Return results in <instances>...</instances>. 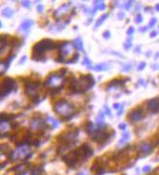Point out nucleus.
Segmentation results:
<instances>
[{"instance_id":"1","label":"nucleus","mask_w":159,"mask_h":175,"mask_svg":"<svg viewBox=\"0 0 159 175\" xmlns=\"http://www.w3.org/2000/svg\"><path fill=\"white\" fill-rule=\"evenodd\" d=\"M59 45V43H55L52 40L49 39H44V40H41L40 41L36 42L35 44H33L32 46V53H31V58L32 60H36V61H41V60H44L43 58L44 57V54L48 50H52V49H55L57 48Z\"/></svg>"},{"instance_id":"2","label":"nucleus","mask_w":159,"mask_h":175,"mask_svg":"<svg viewBox=\"0 0 159 175\" xmlns=\"http://www.w3.org/2000/svg\"><path fill=\"white\" fill-rule=\"evenodd\" d=\"M74 110H75V107L68 100H66L64 98L58 100L53 105V111L57 115H59L60 119L62 121H69V120H71L73 118V116L75 115L74 114Z\"/></svg>"},{"instance_id":"3","label":"nucleus","mask_w":159,"mask_h":175,"mask_svg":"<svg viewBox=\"0 0 159 175\" xmlns=\"http://www.w3.org/2000/svg\"><path fill=\"white\" fill-rule=\"evenodd\" d=\"M40 83L36 81H27L25 83V94L30 97L33 103H38L39 100Z\"/></svg>"},{"instance_id":"4","label":"nucleus","mask_w":159,"mask_h":175,"mask_svg":"<svg viewBox=\"0 0 159 175\" xmlns=\"http://www.w3.org/2000/svg\"><path fill=\"white\" fill-rule=\"evenodd\" d=\"M31 153L29 145H20L17 147L15 151H12L8 155V158L10 161H15L19 159H28L30 158Z\"/></svg>"},{"instance_id":"5","label":"nucleus","mask_w":159,"mask_h":175,"mask_svg":"<svg viewBox=\"0 0 159 175\" xmlns=\"http://www.w3.org/2000/svg\"><path fill=\"white\" fill-rule=\"evenodd\" d=\"M114 135H116L115 132H113V131L109 132L107 129L101 127V128H98V129H95L94 133L90 136V138L93 142H96L97 144H105Z\"/></svg>"},{"instance_id":"6","label":"nucleus","mask_w":159,"mask_h":175,"mask_svg":"<svg viewBox=\"0 0 159 175\" xmlns=\"http://www.w3.org/2000/svg\"><path fill=\"white\" fill-rule=\"evenodd\" d=\"M59 48V56H58V60L57 62L60 63H66V57H68L70 54L73 52V45L72 43H70L69 41H63L62 43H59L58 45Z\"/></svg>"},{"instance_id":"7","label":"nucleus","mask_w":159,"mask_h":175,"mask_svg":"<svg viewBox=\"0 0 159 175\" xmlns=\"http://www.w3.org/2000/svg\"><path fill=\"white\" fill-rule=\"evenodd\" d=\"M78 81H79V85L82 93H85V92L89 91L95 84V81H94V79H93L91 74H84V75H82L80 77V80H78Z\"/></svg>"},{"instance_id":"8","label":"nucleus","mask_w":159,"mask_h":175,"mask_svg":"<svg viewBox=\"0 0 159 175\" xmlns=\"http://www.w3.org/2000/svg\"><path fill=\"white\" fill-rule=\"evenodd\" d=\"M15 86H16V82L14 79H12L10 77H6L5 79H3L2 85H1V99L7 96L13 91Z\"/></svg>"},{"instance_id":"9","label":"nucleus","mask_w":159,"mask_h":175,"mask_svg":"<svg viewBox=\"0 0 159 175\" xmlns=\"http://www.w3.org/2000/svg\"><path fill=\"white\" fill-rule=\"evenodd\" d=\"M44 85L46 87H50L51 90L53 89H62V85H63V77H60L57 75H54L53 73H51L49 76L46 78Z\"/></svg>"},{"instance_id":"10","label":"nucleus","mask_w":159,"mask_h":175,"mask_svg":"<svg viewBox=\"0 0 159 175\" xmlns=\"http://www.w3.org/2000/svg\"><path fill=\"white\" fill-rule=\"evenodd\" d=\"M48 124L47 121L44 120L41 116H34L31 120H30V129L32 131H43L45 130L44 128H47Z\"/></svg>"},{"instance_id":"11","label":"nucleus","mask_w":159,"mask_h":175,"mask_svg":"<svg viewBox=\"0 0 159 175\" xmlns=\"http://www.w3.org/2000/svg\"><path fill=\"white\" fill-rule=\"evenodd\" d=\"M143 116H144V113H143L142 109L140 107H138V108H135L134 110H132L130 112L128 118H129L132 122L137 123V122H139L143 118Z\"/></svg>"},{"instance_id":"12","label":"nucleus","mask_w":159,"mask_h":175,"mask_svg":"<svg viewBox=\"0 0 159 175\" xmlns=\"http://www.w3.org/2000/svg\"><path fill=\"white\" fill-rule=\"evenodd\" d=\"M71 6H72V2L65 3V4L61 5L59 8H57L56 10L54 11V13H53V17H54L55 19L62 18L64 15H66V14L69 12V9H70Z\"/></svg>"},{"instance_id":"13","label":"nucleus","mask_w":159,"mask_h":175,"mask_svg":"<svg viewBox=\"0 0 159 175\" xmlns=\"http://www.w3.org/2000/svg\"><path fill=\"white\" fill-rule=\"evenodd\" d=\"M146 107L151 113H158L159 112V96L155 98L149 99L146 103Z\"/></svg>"},{"instance_id":"14","label":"nucleus","mask_w":159,"mask_h":175,"mask_svg":"<svg viewBox=\"0 0 159 175\" xmlns=\"http://www.w3.org/2000/svg\"><path fill=\"white\" fill-rule=\"evenodd\" d=\"M125 84V80H123V79H115V80H112V81H110V83L108 84V86L106 87V89L110 91V89H116V88H118V87H121V86H123Z\"/></svg>"},{"instance_id":"15","label":"nucleus","mask_w":159,"mask_h":175,"mask_svg":"<svg viewBox=\"0 0 159 175\" xmlns=\"http://www.w3.org/2000/svg\"><path fill=\"white\" fill-rule=\"evenodd\" d=\"M153 150V146L149 143H144L139 147V151L143 155H149Z\"/></svg>"},{"instance_id":"16","label":"nucleus","mask_w":159,"mask_h":175,"mask_svg":"<svg viewBox=\"0 0 159 175\" xmlns=\"http://www.w3.org/2000/svg\"><path fill=\"white\" fill-rule=\"evenodd\" d=\"M33 24H34V22H33V20H31V19L25 20L20 25V31H28Z\"/></svg>"},{"instance_id":"17","label":"nucleus","mask_w":159,"mask_h":175,"mask_svg":"<svg viewBox=\"0 0 159 175\" xmlns=\"http://www.w3.org/2000/svg\"><path fill=\"white\" fill-rule=\"evenodd\" d=\"M96 124H97V126H98V128H101V127H103V126H105L106 124H105V119H104V113L102 112V111H100L99 114L96 116Z\"/></svg>"},{"instance_id":"18","label":"nucleus","mask_w":159,"mask_h":175,"mask_svg":"<svg viewBox=\"0 0 159 175\" xmlns=\"http://www.w3.org/2000/svg\"><path fill=\"white\" fill-rule=\"evenodd\" d=\"M74 47L77 50H81V51H84L85 50V48H84V42H83L82 39L80 37L77 38V39H75V41H74Z\"/></svg>"},{"instance_id":"19","label":"nucleus","mask_w":159,"mask_h":175,"mask_svg":"<svg viewBox=\"0 0 159 175\" xmlns=\"http://www.w3.org/2000/svg\"><path fill=\"white\" fill-rule=\"evenodd\" d=\"M93 9L95 11L105 10L106 9V4H105L104 1H94V8Z\"/></svg>"},{"instance_id":"20","label":"nucleus","mask_w":159,"mask_h":175,"mask_svg":"<svg viewBox=\"0 0 159 175\" xmlns=\"http://www.w3.org/2000/svg\"><path fill=\"white\" fill-rule=\"evenodd\" d=\"M13 118H14L13 114H8L3 112V113H1V123H8Z\"/></svg>"},{"instance_id":"21","label":"nucleus","mask_w":159,"mask_h":175,"mask_svg":"<svg viewBox=\"0 0 159 175\" xmlns=\"http://www.w3.org/2000/svg\"><path fill=\"white\" fill-rule=\"evenodd\" d=\"M92 69L94 71H99V72H102V71H106L108 69V64L107 63H99L97 64L95 67H92Z\"/></svg>"},{"instance_id":"22","label":"nucleus","mask_w":159,"mask_h":175,"mask_svg":"<svg viewBox=\"0 0 159 175\" xmlns=\"http://www.w3.org/2000/svg\"><path fill=\"white\" fill-rule=\"evenodd\" d=\"M2 15L5 18L10 19V18H12V16L14 15V11H13V9H11L10 7H6V8H4L2 10Z\"/></svg>"},{"instance_id":"23","label":"nucleus","mask_w":159,"mask_h":175,"mask_svg":"<svg viewBox=\"0 0 159 175\" xmlns=\"http://www.w3.org/2000/svg\"><path fill=\"white\" fill-rule=\"evenodd\" d=\"M47 122L51 124L52 129H56V128H58L60 126L59 122H58L54 117H52V116H47Z\"/></svg>"},{"instance_id":"24","label":"nucleus","mask_w":159,"mask_h":175,"mask_svg":"<svg viewBox=\"0 0 159 175\" xmlns=\"http://www.w3.org/2000/svg\"><path fill=\"white\" fill-rule=\"evenodd\" d=\"M108 16H109L108 14H103V15H102V16L100 17L99 19L96 21V23H95V26H94V28H95V29H97V28H98L99 26H101V25H102V23H103L104 21H105L106 19H107V18H108Z\"/></svg>"},{"instance_id":"25","label":"nucleus","mask_w":159,"mask_h":175,"mask_svg":"<svg viewBox=\"0 0 159 175\" xmlns=\"http://www.w3.org/2000/svg\"><path fill=\"white\" fill-rule=\"evenodd\" d=\"M129 140H130V133L126 132L125 134L122 136V138L120 139L118 145H119V146H123V144H125V143H126L127 141H129Z\"/></svg>"},{"instance_id":"26","label":"nucleus","mask_w":159,"mask_h":175,"mask_svg":"<svg viewBox=\"0 0 159 175\" xmlns=\"http://www.w3.org/2000/svg\"><path fill=\"white\" fill-rule=\"evenodd\" d=\"M79 57H80L79 53H75V54H73V56H72L70 59H68V60L66 61V63H68V64H71V63H76V62L79 61Z\"/></svg>"},{"instance_id":"27","label":"nucleus","mask_w":159,"mask_h":175,"mask_svg":"<svg viewBox=\"0 0 159 175\" xmlns=\"http://www.w3.org/2000/svg\"><path fill=\"white\" fill-rule=\"evenodd\" d=\"M132 45H133V43H132V39H130V38H128V39L126 40V41L124 42V44H123V46H124V48H125L126 50L131 49Z\"/></svg>"},{"instance_id":"28","label":"nucleus","mask_w":159,"mask_h":175,"mask_svg":"<svg viewBox=\"0 0 159 175\" xmlns=\"http://www.w3.org/2000/svg\"><path fill=\"white\" fill-rule=\"evenodd\" d=\"M83 65H84V66H87V67H88V68H92V67H91V60H90V58H89V57H87V56H86V57H84V60H83Z\"/></svg>"},{"instance_id":"29","label":"nucleus","mask_w":159,"mask_h":175,"mask_svg":"<svg viewBox=\"0 0 159 175\" xmlns=\"http://www.w3.org/2000/svg\"><path fill=\"white\" fill-rule=\"evenodd\" d=\"M40 173H41V168L40 167H34L30 171V175H40Z\"/></svg>"},{"instance_id":"30","label":"nucleus","mask_w":159,"mask_h":175,"mask_svg":"<svg viewBox=\"0 0 159 175\" xmlns=\"http://www.w3.org/2000/svg\"><path fill=\"white\" fill-rule=\"evenodd\" d=\"M132 69V65L128 63V64H125L123 67H122V69H121V71H123V72H128Z\"/></svg>"},{"instance_id":"31","label":"nucleus","mask_w":159,"mask_h":175,"mask_svg":"<svg viewBox=\"0 0 159 175\" xmlns=\"http://www.w3.org/2000/svg\"><path fill=\"white\" fill-rule=\"evenodd\" d=\"M131 6H132V1H127L126 3H124V4L122 5V7H123L125 10H129L130 8H131Z\"/></svg>"},{"instance_id":"32","label":"nucleus","mask_w":159,"mask_h":175,"mask_svg":"<svg viewBox=\"0 0 159 175\" xmlns=\"http://www.w3.org/2000/svg\"><path fill=\"white\" fill-rule=\"evenodd\" d=\"M155 24H156V18H151L150 21H149V24L147 27H148V28H153Z\"/></svg>"},{"instance_id":"33","label":"nucleus","mask_w":159,"mask_h":175,"mask_svg":"<svg viewBox=\"0 0 159 175\" xmlns=\"http://www.w3.org/2000/svg\"><path fill=\"white\" fill-rule=\"evenodd\" d=\"M146 66V63L145 62H140L139 64V66H138V71H141V70H143L144 69V67Z\"/></svg>"},{"instance_id":"34","label":"nucleus","mask_w":159,"mask_h":175,"mask_svg":"<svg viewBox=\"0 0 159 175\" xmlns=\"http://www.w3.org/2000/svg\"><path fill=\"white\" fill-rule=\"evenodd\" d=\"M102 36H103V38H104L105 40H109L110 37H111V32H110L109 31H103Z\"/></svg>"},{"instance_id":"35","label":"nucleus","mask_w":159,"mask_h":175,"mask_svg":"<svg viewBox=\"0 0 159 175\" xmlns=\"http://www.w3.org/2000/svg\"><path fill=\"white\" fill-rule=\"evenodd\" d=\"M135 22H136L137 24H140V23L142 22V16H141L140 14H138V15L136 16V19H135Z\"/></svg>"},{"instance_id":"36","label":"nucleus","mask_w":159,"mask_h":175,"mask_svg":"<svg viewBox=\"0 0 159 175\" xmlns=\"http://www.w3.org/2000/svg\"><path fill=\"white\" fill-rule=\"evenodd\" d=\"M21 4H22V6H23V7H25V8H30V1H22V2H21Z\"/></svg>"},{"instance_id":"37","label":"nucleus","mask_w":159,"mask_h":175,"mask_svg":"<svg viewBox=\"0 0 159 175\" xmlns=\"http://www.w3.org/2000/svg\"><path fill=\"white\" fill-rule=\"evenodd\" d=\"M104 110H105V114H106L107 116H109V117L112 116V114H111V110H110V108L107 106V105H104Z\"/></svg>"},{"instance_id":"38","label":"nucleus","mask_w":159,"mask_h":175,"mask_svg":"<svg viewBox=\"0 0 159 175\" xmlns=\"http://www.w3.org/2000/svg\"><path fill=\"white\" fill-rule=\"evenodd\" d=\"M118 128H119L120 130H122V131H125L126 129H127V124L126 123H120L119 125H118Z\"/></svg>"},{"instance_id":"39","label":"nucleus","mask_w":159,"mask_h":175,"mask_svg":"<svg viewBox=\"0 0 159 175\" xmlns=\"http://www.w3.org/2000/svg\"><path fill=\"white\" fill-rule=\"evenodd\" d=\"M134 32H135V28H134V27H130L129 29L127 30V34H128V36L134 34Z\"/></svg>"},{"instance_id":"40","label":"nucleus","mask_w":159,"mask_h":175,"mask_svg":"<svg viewBox=\"0 0 159 175\" xmlns=\"http://www.w3.org/2000/svg\"><path fill=\"white\" fill-rule=\"evenodd\" d=\"M36 10H37V12H38V13H42V12L44 11V6H43V5H41V4L37 5V6H36Z\"/></svg>"},{"instance_id":"41","label":"nucleus","mask_w":159,"mask_h":175,"mask_svg":"<svg viewBox=\"0 0 159 175\" xmlns=\"http://www.w3.org/2000/svg\"><path fill=\"white\" fill-rule=\"evenodd\" d=\"M124 18H125V13L123 11H120L118 13V19L119 20H124Z\"/></svg>"},{"instance_id":"42","label":"nucleus","mask_w":159,"mask_h":175,"mask_svg":"<svg viewBox=\"0 0 159 175\" xmlns=\"http://www.w3.org/2000/svg\"><path fill=\"white\" fill-rule=\"evenodd\" d=\"M150 170H151V166H149V165H145V166L142 168V172H144V173L148 172Z\"/></svg>"},{"instance_id":"43","label":"nucleus","mask_w":159,"mask_h":175,"mask_svg":"<svg viewBox=\"0 0 159 175\" xmlns=\"http://www.w3.org/2000/svg\"><path fill=\"white\" fill-rule=\"evenodd\" d=\"M26 60H27V55H24V56H22V58L20 59V61H19V64H24L25 62H26Z\"/></svg>"},{"instance_id":"44","label":"nucleus","mask_w":159,"mask_h":175,"mask_svg":"<svg viewBox=\"0 0 159 175\" xmlns=\"http://www.w3.org/2000/svg\"><path fill=\"white\" fill-rule=\"evenodd\" d=\"M121 106H122V105H121L120 103H114V104H113V108H114V109H118V110H119L120 108H121Z\"/></svg>"},{"instance_id":"45","label":"nucleus","mask_w":159,"mask_h":175,"mask_svg":"<svg viewBox=\"0 0 159 175\" xmlns=\"http://www.w3.org/2000/svg\"><path fill=\"white\" fill-rule=\"evenodd\" d=\"M147 29H148V27L145 26V27H143V28H140V29H139V31H140V32H144V31H147Z\"/></svg>"},{"instance_id":"46","label":"nucleus","mask_w":159,"mask_h":175,"mask_svg":"<svg viewBox=\"0 0 159 175\" xmlns=\"http://www.w3.org/2000/svg\"><path fill=\"white\" fill-rule=\"evenodd\" d=\"M123 110H124V107L121 106V108H120L119 110H118V112H117V116H120V115L122 114V112H123Z\"/></svg>"},{"instance_id":"47","label":"nucleus","mask_w":159,"mask_h":175,"mask_svg":"<svg viewBox=\"0 0 159 175\" xmlns=\"http://www.w3.org/2000/svg\"><path fill=\"white\" fill-rule=\"evenodd\" d=\"M157 36V31H151V33H150V38H154V37H156Z\"/></svg>"},{"instance_id":"48","label":"nucleus","mask_w":159,"mask_h":175,"mask_svg":"<svg viewBox=\"0 0 159 175\" xmlns=\"http://www.w3.org/2000/svg\"><path fill=\"white\" fill-rule=\"evenodd\" d=\"M112 54H115V55H118V56H120V57H122V55L120 54L119 52H114V51H112Z\"/></svg>"},{"instance_id":"49","label":"nucleus","mask_w":159,"mask_h":175,"mask_svg":"<svg viewBox=\"0 0 159 175\" xmlns=\"http://www.w3.org/2000/svg\"><path fill=\"white\" fill-rule=\"evenodd\" d=\"M139 49H140V47H139V46H137V47H136V53H138V52H140V50H139Z\"/></svg>"},{"instance_id":"50","label":"nucleus","mask_w":159,"mask_h":175,"mask_svg":"<svg viewBox=\"0 0 159 175\" xmlns=\"http://www.w3.org/2000/svg\"><path fill=\"white\" fill-rule=\"evenodd\" d=\"M153 69H159V64H156V65H153Z\"/></svg>"},{"instance_id":"51","label":"nucleus","mask_w":159,"mask_h":175,"mask_svg":"<svg viewBox=\"0 0 159 175\" xmlns=\"http://www.w3.org/2000/svg\"><path fill=\"white\" fill-rule=\"evenodd\" d=\"M155 9H156V11H159V4H157V5L155 6Z\"/></svg>"},{"instance_id":"52","label":"nucleus","mask_w":159,"mask_h":175,"mask_svg":"<svg viewBox=\"0 0 159 175\" xmlns=\"http://www.w3.org/2000/svg\"><path fill=\"white\" fill-rule=\"evenodd\" d=\"M77 175H87L86 173H84V172H80L79 174H77Z\"/></svg>"}]
</instances>
